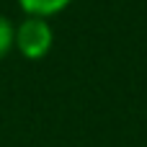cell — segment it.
<instances>
[{"mask_svg":"<svg viewBox=\"0 0 147 147\" xmlns=\"http://www.w3.org/2000/svg\"><path fill=\"white\" fill-rule=\"evenodd\" d=\"M16 47L23 57L28 59H39L49 52L52 47V28L44 18H26L18 31H16Z\"/></svg>","mask_w":147,"mask_h":147,"instance_id":"6da1fadb","label":"cell"},{"mask_svg":"<svg viewBox=\"0 0 147 147\" xmlns=\"http://www.w3.org/2000/svg\"><path fill=\"white\" fill-rule=\"evenodd\" d=\"M18 3H21V8H23L28 16H34V18L54 16V13H59L62 8L70 5V0H18Z\"/></svg>","mask_w":147,"mask_h":147,"instance_id":"7a4b0ae2","label":"cell"},{"mask_svg":"<svg viewBox=\"0 0 147 147\" xmlns=\"http://www.w3.org/2000/svg\"><path fill=\"white\" fill-rule=\"evenodd\" d=\"M13 44H16V31H13L10 21L0 16V59L10 52V47H13Z\"/></svg>","mask_w":147,"mask_h":147,"instance_id":"3957f363","label":"cell"}]
</instances>
